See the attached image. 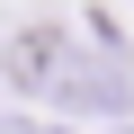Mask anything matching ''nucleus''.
<instances>
[{
  "label": "nucleus",
  "instance_id": "obj_2",
  "mask_svg": "<svg viewBox=\"0 0 134 134\" xmlns=\"http://www.w3.org/2000/svg\"><path fill=\"white\" fill-rule=\"evenodd\" d=\"M54 107H90V116H116L125 107V63L116 54H72V72H63V90H54Z\"/></svg>",
  "mask_w": 134,
  "mask_h": 134
},
{
  "label": "nucleus",
  "instance_id": "obj_1",
  "mask_svg": "<svg viewBox=\"0 0 134 134\" xmlns=\"http://www.w3.org/2000/svg\"><path fill=\"white\" fill-rule=\"evenodd\" d=\"M72 27H54V18H36V27H18L9 45H0V72H9V90H27V98H54L63 90V72H72Z\"/></svg>",
  "mask_w": 134,
  "mask_h": 134
}]
</instances>
